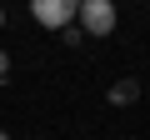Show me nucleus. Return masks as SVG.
Here are the masks:
<instances>
[{
    "label": "nucleus",
    "mask_w": 150,
    "mask_h": 140,
    "mask_svg": "<svg viewBox=\"0 0 150 140\" xmlns=\"http://www.w3.org/2000/svg\"><path fill=\"white\" fill-rule=\"evenodd\" d=\"M5 70H10V55H5V50H0V75H5Z\"/></svg>",
    "instance_id": "20e7f679"
},
{
    "label": "nucleus",
    "mask_w": 150,
    "mask_h": 140,
    "mask_svg": "<svg viewBox=\"0 0 150 140\" xmlns=\"http://www.w3.org/2000/svg\"><path fill=\"white\" fill-rule=\"evenodd\" d=\"M0 25H5V10H0Z\"/></svg>",
    "instance_id": "39448f33"
},
{
    "label": "nucleus",
    "mask_w": 150,
    "mask_h": 140,
    "mask_svg": "<svg viewBox=\"0 0 150 140\" xmlns=\"http://www.w3.org/2000/svg\"><path fill=\"white\" fill-rule=\"evenodd\" d=\"M110 100H115V105H135V100H140V80H120V85H110Z\"/></svg>",
    "instance_id": "7ed1b4c3"
},
{
    "label": "nucleus",
    "mask_w": 150,
    "mask_h": 140,
    "mask_svg": "<svg viewBox=\"0 0 150 140\" xmlns=\"http://www.w3.org/2000/svg\"><path fill=\"white\" fill-rule=\"evenodd\" d=\"M0 140H10V135H5V130H0Z\"/></svg>",
    "instance_id": "423d86ee"
},
{
    "label": "nucleus",
    "mask_w": 150,
    "mask_h": 140,
    "mask_svg": "<svg viewBox=\"0 0 150 140\" xmlns=\"http://www.w3.org/2000/svg\"><path fill=\"white\" fill-rule=\"evenodd\" d=\"M75 15H80V30L85 35H95V40H105L110 30H115V0H80V10H75Z\"/></svg>",
    "instance_id": "f257e3e1"
},
{
    "label": "nucleus",
    "mask_w": 150,
    "mask_h": 140,
    "mask_svg": "<svg viewBox=\"0 0 150 140\" xmlns=\"http://www.w3.org/2000/svg\"><path fill=\"white\" fill-rule=\"evenodd\" d=\"M80 10V0H30V15L45 25V30H65Z\"/></svg>",
    "instance_id": "f03ea898"
}]
</instances>
